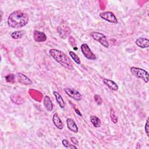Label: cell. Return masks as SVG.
<instances>
[{"mask_svg":"<svg viewBox=\"0 0 149 149\" xmlns=\"http://www.w3.org/2000/svg\"><path fill=\"white\" fill-rule=\"evenodd\" d=\"M7 22L8 26L12 28H22L28 23L29 16L21 10H15L9 15Z\"/></svg>","mask_w":149,"mask_h":149,"instance_id":"1","label":"cell"},{"mask_svg":"<svg viewBox=\"0 0 149 149\" xmlns=\"http://www.w3.org/2000/svg\"><path fill=\"white\" fill-rule=\"evenodd\" d=\"M49 54L56 62L68 70H72L73 69V65L71 60L62 51L57 49H51L49 51Z\"/></svg>","mask_w":149,"mask_h":149,"instance_id":"2","label":"cell"},{"mask_svg":"<svg viewBox=\"0 0 149 149\" xmlns=\"http://www.w3.org/2000/svg\"><path fill=\"white\" fill-rule=\"evenodd\" d=\"M132 74L139 79H141L145 83L148 82V73L144 69L132 66L130 68Z\"/></svg>","mask_w":149,"mask_h":149,"instance_id":"3","label":"cell"},{"mask_svg":"<svg viewBox=\"0 0 149 149\" xmlns=\"http://www.w3.org/2000/svg\"><path fill=\"white\" fill-rule=\"evenodd\" d=\"M91 36L94 40L98 41L103 47L105 48H108L109 47V44L107 40V38L106 36L102 33L97 31H93L91 33Z\"/></svg>","mask_w":149,"mask_h":149,"instance_id":"4","label":"cell"},{"mask_svg":"<svg viewBox=\"0 0 149 149\" xmlns=\"http://www.w3.org/2000/svg\"><path fill=\"white\" fill-rule=\"evenodd\" d=\"M80 49L83 54L87 59L90 60H95L97 59L95 55L91 51L89 46L87 44L84 43L81 44Z\"/></svg>","mask_w":149,"mask_h":149,"instance_id":"5","label":"cell"},{"mask_svg":"<svg viewBox=\"0 0 149 149\" xmlns=\"http://www.w3.org/2000/svg\"><path fill=\"white\" fill-rule=\"evenodd\" d=\"M99 15L101 18H102V19H104L109 23H113V24H116L118 23L116 17L113 14V13L112 12L107 11V12H101L100 13Z\"/></svg>","mask_w":149,"mask_h":149,"instance_id":"6","label":"cell"},{"mask_svg":"<svg viewBox=\"0 0 149 149\" xmlns=\"http://www.w3.org/2000/svg\"><path fill=\"white\" fill-rule=\"evenodd\" d=\"M64 91L69 97L73 98V100L76 101H80L81 100V98H82L81 94L75 89L67 87L64 88Z\"/></svg>","mask_w":149,"mask_h":149,"instance_id":"7","label":"cell"},{"mask_svg":"<svg viewBox=\"0 0 149 149\" xmlns=\"http://www.w3.org/2000/svg\"><path fill=\"white\" fill-rule=\"evenodd\" d=\"M58 32L61 38L65 39L69 36L71 33L70 27L65 24H62L58 27Z\"/></svg>","mask_w":149,"mask_h":149,"instance_id":"8","label":"cell"},{"mask_svg":"<svg viewBox=\"0 0 149 149\" xmlns=\"http://www.w3.org/2000/svg\"><path fill=\"white\" fill-rule=\"evenodd\" d=\"M16 76L18 82L22 84L30 85L33 83L29 77L22 73H17L16 74Z\"/></svg>","mask_w":149,"mask_h":149,"instance_id":"9","label":"cell"},{"mask_svg":"<svg viewBox=\"0 0 149 149\" xmlns=\"http://www.w3.org/2000/svg\"><path fill=\"white\" fill-rule=\"evenodd\" d=\"M33 38L35 41L38 42H44L47 40V36L44 32L34 30L33 31Z\"/></svg>","mask_w":149,"mask_h":149,"instance_id":"10","label":"cell"},{"mask_svg":"<svg viewBox=\"0 0 149 149\" xmlns=\"http://www.w3.org/2000/svg\"><path fill=\"white\" fill-rule=\"evenodd\" d=\"M136 44L141 48H147L149 47V40L144 37H139L135 41Z\"/></svg>","mask_w":149,"mask_h":149,"instance_id":"11","label":"cell"},{"mask_svg":"<svg viewBox=\"0 0 149 149\" xmlns=\"http://www.w3.org/2000/svg\"><path fill=\"white\" fill-rule=\"evenodd\" d=\"M102 81L105 86H107L110 90L112 91H117L119 88L117 83L112 80L104 78L103 79Z\"/></svg>","mask_w":149,"mask_h":149,"instance_id":"12","label":"cell"},{"mask_svg":"<svg viewBox=\"0 0 149 149\" xmlns=\"http://www.w3.org/2000/svg\"><path fill=\"white\" fill-rule=\"evenodd\" d=\"M52 122L54 125L59 130H62L64 127V124L57 113H55L52 117Z\"/></svg>","mask_w":149,"mask_h":149,"instance_id":"13","label":"cell"},{"mask_svg":"<svg viewBox=\"0 0 149 149\" xmlns=\"http://www.w3.org/2000/svg\"><path fill=\"white\" fill-rule=\"evenodd\" d=\"M66 125L69 130L73 133H77L79 131L78 127L74 120L72 118H68L66 119Z\"/></svg>","mask_w":149,"mask_h":149,"instance_id":"14","label":"cell"},{"mask_svg":"<svg viewBox=\"0 0 149 149\" xmlns=\"http://www.w3.org/2000/svg\"><path fill=\"white\" fill-rule=\"evenodd\" d=\"M43 104L45 109L48 111H51L53 109V104L50 97L48 95H45L43 99Z\"/></svg>","mask_w":149,"mask_h":149,"instance_id":"15","label":"cell"},{"mask_svg":"<svg viewBox=\"0 0 149 149\" xmlns=\"http://www.w3.org/2000/svg\"><path fill=\"white\" fill-rule=\"evenodd\" d=\"M53 94L55 96V100H56L57 103L58 104V105H59V107L61 108H63L65 106V104L64 100H63L62 95L58 91H53Z\"/></svg>","mask_w":149,"mask_h":149,"instance_id":"16","label":"cell"},{"mask_svg":"<svg viewBox=\"0 0 149 149\" xmlns=\"http://www.w3.org/2000/svg\"><path fill=\"white\" fill-rule=\"evenodd\" d=\"M90 120L94 127H100L101 125V120L99 118L95 115H92L90 118Z\"/></svg>","mask_w":149,"mask_h":149,"instance_id":"17","label":"cell"},{"mask_svg":"<svg viewBox=\"0 0 149 149\" xmlns=\"http://www.w3.org/2000/svg\"><path fill=\"white\" fill-rule=\"evenodd\" d=\"M24 34H25V31L24 30L15 31L10 34V37L13 39H15V40L19 39V38H21L24 36Z\"/></svg>","mask_w":149,"mask_h":149,"instance_id":"18","label":"cell"},{"mask_svg":"<svg viewBox=\"0 0 149 149\" xmlns=\"http://www.w3.org/2000/svg\"><path fill=\"white\" fill-rule=\"evenodd\" d=\"M70 56L71 57V58L74 61L75 63H76L78 65L80 64V59L79 58V57L73 52V51H69V52Z\"/></svg>","mask_w":149,"mask_h":149,"instance_id":"19","label":"cell"},{"mask_svg":"<svg viewBox=\"0 0 149 149\" xmlns=\"http://www.w3.org/2000/svg\"><path fill=\"white\" fill-rule=\"evenodd\" d=\"M62 143L63 146L67 148H77V147H76V145L70 144L67 139H63L62 141Z\"/></svg>","mask_w":149,"mask_h":149,"instance_id":"20","label":"cell"},{"mask_svg":"<svg viewBox=\"0 0 149 149\" xmlns=\"http://www.w3.org/2000/svg\"><path fill=\"white\" fill-rule=\"evenodd\" d=\"M110 119L114 124H116L118 122V117L115 115V111L112 108L111 109L110 111Z\"/></svg>","mask_w":149,"mask_h":149,"instance_id":"21","label":"cell"},{"mask_svg":"<svg viewBox=\"0 0 149 149\" xmlns=\"http://www.w3.org/2000/svg\"><path fill=\"white\" fill-rule=\"evenodd\" d=\"M16 97V95H12L10 96V100L12 101V102H13V103H15L16 104H22L23 102H22L21 101L17 100H22V98H20V97H19L18 95H17V97Z\"/></svg>","mask_w":149,"mask_h":149,"instance_id":"22","label":"cell"},{"mask_svg":"<svg viewBox=\"0 0 149 149\" xmlns=\"http://www.w3.org/2000/svg\"><path fill=\"white\" fill-rule=\"evenodd\" d=\"M69 43L70 44V45L74 48V49H76V47H77V44H76V40L72 37V36H69Z\"/></svg>","mask_w":149,"mask_h":149,"instance_id":"23","label":"cell"},{"mask_svg":"<svg viewBox=\"0 0 149 149\" xmlns=\"http://www.w3.org/2000/svg\"><path fill=\"white\" fill-rule=\"evenodd\" d=\"M94 101L95 102H96V104L98 105H100L102 104V98L101 97L100 95H98V94H95L94 97Z\"/></svg>","mask_w":149,"mask_h":149,"instance_id":"24","label":"cell"},{"mask_svg":"<svg viewBox=\"0 0 149 149\" xmlns=\"http://www.w3.org/2000/svg\"><path fill=\"white\" fill-rule=\"evenodd\" d=\"M5 79L7 82L9 83H14L15 82V76L13 74H8L5 76Z\"/></svg>","mask_w":149,"mask_h":149,"instance_id":"25","label":"cell"},{"mask_svg":"<svg viewBox=\"0 0 149 149\" xmlns=\"http://www.w3.org/2000/svg\"><path fill=\"white\" fill-rule=\"evenodd\" d=\"M144 130L145 132L146 133V135L147 136V137H149V133H148V131H149V124H148V118L146 120V122L145 123V126H144Z\"/></svg>","mask_w":149,"mask_h":149,"instance_id":"26","label":"cell"},{"mask_svg":"<svg viewBox=\"0 0 149 149\" xmlns=\"http://www.w3.org/2000/svg\"><path fill=\"white\" fill-rule=\"evenodd\" d=\"M70 141L72 142V143L74 145H76V146H78L79 145V141H78V140L74 137H70Z\"/></svg>","mask_w":149,"mask_h":149,"instance_id":"27","label":"cell"},{"mask_svg":"<svg viewBox=\"0 0 149 149\" xmlns=\"http://www.w3.org/2000/svg\"><path fill=\"white\" fill-rule=\"evenodd\" d=\"M74 111H75L76 113L78 115H79L80 116H82V114L81 113V112H80V111H79L78 109H77V108H74Z\"/></svg>","mask_w":149,"mask_h":149,"instance_id":"28","label":"cell"}]
</instances>
